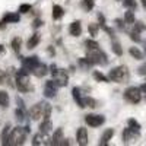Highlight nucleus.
Wrapping results in <instances>:
<instances>
[{"label":"nucleus","instance_id":"obj_1","mask_svg":"<svg viewBox=\"0 0 146 146\" xmlns=\"http://www.w3.org/2000/svg\"><path fill=\"white\" fill-rule=\"evenodd\" d=\"M51 114V105L48 102H38L29 110V115L32 120H48Z\"/></svg>","mask_w":146,"mask_h":146},{"label":"nucleus","instance_id":"obj_2","mask_svg":"<svg viewBox=\"0 0 146 146\" xmlns=\"http://www.w3.org/2000/svg\"><path fill=\"white\" fill-rule=\"evenodd\" d=\"M16 88L21 92H29V91L34 89L29 83V72L25 70L23 67L19 69L18 73H16Z\"/></svg>","mask_w":146,"mask_h":146},{"label":"nucleus","instance_id":"obj_3","mask_svg":"<svg viewBox=\"0 0 146 146\" xmlns=\"http://www.w3.org/2000/svg\"><path fill=\"white\" fill-rule=\"evenodd\" d=\"M27 135L28 131L25 130V127H16L12 130V133L9 135V139H7V145L9 146H21L25 143L27 140Z\"/></svg>","mask_w":146,"mask_h":146},{"label":"nucleus","instance_id":"obj_4","mask_svg":"<svg viewBox=\"0 0 146 146\" xmlns=\"http://www.w3.org/2000/svg\"><path fill=\"white\" fill-rule=\"evenodd\" d=\"M108 78L111 79L113 82H117V83H123L129 79V70L126 66H118L113 70H110L108 73Z\"/></svg>","mask_w":146,"mask_h":146},{"label":"nucleus","instance_id":"obj_5","mask_svg":"<svg viewBox=\"0 0 146 146\" xmlns=\"http://www.w3.org/2000/svg\"><path fill=\"white\" fill-rule=\"evenodd\" d=\"M88 51V58L94 64H101V66H105L108 63V58H107V54L100 50V48H95V50H86Z\"/></svg>","mask_w":146,"mask_h":146},{"label":"nucleus","instance_id":"obj_6","mask_svg":"<svg viewBox=\"0 0 146 146\" xmlns=\"http://www.w3.org/2000/svg\"><path fill=\"white\" fill-rule=\"evenodd\" d=\"M124 100L129 101L130 104H139L140 100H142V91H140V88L129 86L124 91Z\"/></svg>","mask_w":146,"mask_h":146},{"label":"nucleus","instance_id":"obj_7","mask_svg":"<svg viewBox=\"0 0 146 146\" xmlns=\"http://www.w3.org/2000/svg\"><path fill=\"white\" fill-rule=\"evenodd\" d=\"M40 66V60L36 56H32V57H25L22 60V67L28 70V72H34L36 67Z\"/></svg>","mask_w":146,"mask_h":146},{"label":"nucleus","instance_id":"obj_8","mask_svg":"<svg viewBox=\"0 0 146 146\" xmlns=\"http://www.w3.org/2000/svg\"><path fill=\"white\" fill-rule=\"evenodd\" d=\"M85 121H86V124L91 126V127H98L101 124H104L105 118L102 115H96V114H88L85 115Z\"/></svg>","mask_w":146,"mask_h":146},{"label":"nucleus","instance_id":"obj_9","mask_svg":"<svg viewBox=\"0 0 146 146\" xmlns=\"http://www.w3.org/2000/svg\"><path fill=\"white\" fill-rule=\"evenodd\" d=\"M57 88L58 85L56 83V80H48L47 85H45V89H44V95L47 96V98H54V96L57 95Z\"/></svg>","mask_w":146,"mask_h":146},{"label":"nucleus","instance_id":"obj_10","mask_svg":"<svg viewBox=\"0 0 146 146\" xmlns=\"http://www.w3.org/2000/svg\"><path fill=\"white\" fill-rule=\"evenodd\" d=\"M137 137H139V130H135L131 127L124 129V131H123V140H124V143H129L130 140H135Z\"/></svg>","mask_w":146,"mask_h":146},{"label":"nucleus","instance_id":"obj_11","mask_svg":"<svg viewBox=\"0 0 146 146\" xmlns=\"http://www.w3.org/2000/svg\"><path fill=\"white\" fill-rule=\"evenodd\" d=\"M76 139H78V143L80 146H86L88 145V131H86V129L80 127L76 133Z\"/></svg>","mask_w":146,"mask_h":146},{"label":"nucleus","instance_id":"obj_12","mask_svg":"<svg viewBox=\"0 0 146 146\" xmlns=\"http://www.w3.org/2000/svg\"><path fill=\"white\" fill-rule=\"evenodd\" d=\"M54 80L58 86H66L67 85V80H69V76L64 70H58V73L54 76Z\"/></svg>","mask_w":146,"mask_h":146},{"label":"nucleus","instance_id":"obj_13","mask_svg":"<svg viewBox=\"0 0 146 146\" xmlns=\"http://www.w3.org/2000/svg\"><path fill=\"white\" fill-rule=\"evenodd\" d=\"M69 34H70L72 36H79V35L82 34V25H80L79 21L70 23V27H69Z\"/></svg>","mask_w":146,"mask_h":146},{"label":"nucleus","instance_id":"obj_14","mask_svg":"<svg viewBox=\"0 0 146 146\" xmlns=\"http://www.w3.org/2000/svg\"><path fill=\"white\" fill-rule=\"evenodd\" d=\"M80 108H85V107H89V108H95L96 107V101L91 96H85V98H80V101L78 102Z\"/></svg>","mask_w":146,"mask_h":146},{"label":"nucleus","instance_id":"obj_15","mask_svg":"<svg viewBox=\"0 0 146 146\" xmlns=\"http://www.w3.org/2000/svg\"><path fill=\"white\" fill-rule=\"evenodd\" d=\"M113 136H114V129H107V130L104 131L102 137H101L100 145H101V146H107L108 140H111V137H113Z\"/></svg>","mask_w":146,"mask_h":146},{"label":"nucleus","instance_id":"obj_16","mask_svg":"<svg viewBox=\"0 0 146 146\" xmlns=\"http://www.w3.org/2000/svg\"><path fill=\"white\" fill-rule=\"evenodd\" d=\"M62 129H58V130H56V133L53 135V137L50 139V142H48V145H62V142H63V137H62Z\"/></svg>","mask_w":146,"mask_h":146},{"label":"nucleus","instance_id":"obj_17","mask_svg":"<svg viewBox=\"0 0 146 146\" xmlns=\"http://www.w3.org/2000/svg\"><path fill=\"white\" fill-rule=\"evenodd\" d=\"M21 18L18 13H6L2 19V23H12V22H19Z\"/></svg>","mask_w":146,"mask_h":146},{"label":"nucleus","instance_id":"obj_18","mask_svg":"<svg viewBox=\"0 0 146 146\" xmlns=\"http://www.w3.org/2000/svg\"><path fill=\"white\" fill-rule=\"evenodd\" d=\"M51 123H50V120H42V123L40 124V135H47L48 131L51 130Z\"/></svg>","mask_w":146,"mask_h":146},{"label":"nucleus","instance_id":"obj_19","mask_svg":"<svg viewBox=\"0 0 146 146\" xmlns=\"http://www.w3.org/2000/svg\"><path fill=\"white\" fill-rule=\"evenodd\" d=\"M32 73H34V75H35L36 78H42V76H45L47 73H48V70H47V66H45V64L40 63V66L36 67V69H35Z\"/></svg>","mask_w":146,"mask_h":146},{"label":"nucleus","instance_id":"obj_20","mask_svg":"<svg viewBox=\"0 0 146 146\" xmlns=\"http://www.w3.org/2000/svg\"><path fill=\"white\" fill-rule=\"evenodd\" d=\"M63 15H64L63 7H62V6H58V5H56V6L53 7V19H60Z\"/></svg>","mask_w":146,"mask_h":146},{"label":"nucleus","instance_id":"obj_21","mask_svg":"<svg viewBox=\"0 0 146 146\" xmlns=\"http://www.w3.org/2000/svg\"><path fill=\"white\" fill-rule=\"evenodd\" d=\"M38 42H40V35L34 34L31 38L28 40V48H29V50H31V48H35L36 45H38Z\"/></svg>","mask_w":146,"mask_h":146},{"label":"nucleus","instance_id":"obj_22","mask_svg":"<svg viewBox=\"0 0 146 146\" xmlns=\"http://www.w3.org/2000/svg\"><path fill=\"white\" fill-rule=\"evenodd\" d=\"M0 105L7 107L9 105V95L6 91H0Z\"/></svg>","mask_w":146,"mask_h":146},{"label":"nucleus","instance_id":"obj_23","mask_svg":"<svg viewBox=\"0 0 146 146\" xmlns=\"http://www.w3.org/2000/svg\"><path fill=\"white\" fill-rule=\"evenodd\" d=\"M129 53L135 57L136 60H142V58H143V53L139 50V48H136V47H131L130 50H129Z\"/></svg>","mask_w":146,"mask_h":146},{"label":"nucleus","instance_id":"obj_24","mask_svg":"<svg viewBox=\"0 0 146 146\" xmlns=\"http://www.w3.org/2000/svg\"><path fill=\"white\" fill-rule=\"evenodd\" d=\"M15 115H16V120L18 121H23L25 120V110H23V107H19V108H16V111H15Z\"/></svg>","mask_w":146,"mask_h":146},{"label":"nucleus","instance_id":"obj_25","mask_svg":"<svg viewBox=\"0 0 146 146\" xmlns=\"http://www.w3.org/2000/svg\"><path fill=\"white\" fill-rule=\"evenodd\" d=\"M21 44H22V40L19 38V36H16V38L12 40V48H13V51H15V53H19V50H21Z\"/></svg>","mask_w":146,"mask_h":146},{"label":"nucleus","instance_id":"obj_26","mask_svg":"<svg viewBox=\"0 0 146 146\" xmlns=\"http://www.w3.org/2000/svg\"><path fill=\"white\" fill-rule=\"evenodd\" d=\"M9 130H10V126L7 124L3 131H2V145H7V139H9Z\"/></svg>","mask_w":146,"mask_h":146},{"label":"nucleus","instance_id":"obj_27","mask_svg":"<svg viewBox=\"0 0 146 146\" xmlns=\"http://www.w3.org/2000/svg\"><path fill=\"white\" fill-rule=\"evenodd\" d=\"M85 45H86V50H95V48H100L98 42L94 40H86L85 41Z\"/></svg>","mask_w":146,"mask_h":146},{"label":"nucleus","instance_id":"obj_28","mask_svg":"<svg viewBox=\"0 0 146 146\" xmlns=\"http://www.w3.org/2000/svg\"><path fill=\"white\" fill-rule=\"evenodd\" d=\"M113 51H114L115 56H123V48H121V45L117 41L113 42Z\"/></svg>","mask_w":146,"mask_h":146},{"label":"nucleus","instance_id":"obj_29","mask_svg":"<svg viewBox=\"0 0 146 146\" xmlns=\"http://www.w3.org/2000/svg\"><path fill=\"white\" fill-rule=\"evenodd\" d=\"M124 22H126V23H135V13H133L131 10L126 12V15H124Z\"/></svg>","mask_w":146,"mask_h":146},{"label":"nucleus","instance_id":"obj_30","mask_svg":"<svg viewBox=\"0 0 146 146\" xmlns=\"http://www.w3.org/2000/svg\"><path fill=\"white\" fill-rule=\"evenodd\" d=\"M79 64H80L82 67H85V69H88V67H91L94 63L86 57V58H79Z\"/></svg>","mask_w":146,"mask_h":146},{"label":"nucleus","instance_id":"obj_31","mask_svg":"<svg viewBox=\"0 0 146 146\" xmlns=\"http://www.w3.org/2000/svg\"><path fill=\"white\" fill-rule=\"evenodd\" d=\"M94 78H95L96 80H100V82H108V79H110V78L104 76L101 72H94Z\"/></svg>","mask_w":146,"mask_h":146},{"label":"nucleus","instance_id":"obj_32","mask_svg":"<svg viewBox=\"0 0 146 146\" xmlns=\"http://www.w3.org/2000/svg\"><path fill=\"white\" fill-rule=\"evenodd\" d=\"M127 124H129V127H131V129H135V130H140V124L137 123V121H136L135 118H129V121H127Z\"/></svg>","mask_w":146,"mask_h":146},{"label":"nucleus","instance_id":"obj_33","mask_svg":"<svg viewBox=\"0 0 146 146\" xmlns=\"http://www.w3.org/2000/svg\"><path fill=\"white\" fill-rule=\"evenodd\" d=\"M129 35H130V40H133L135 42H139V41H140V36H139V32H137V31L133 29V31L129 32Z\"/></svg>","mask_w":146,"mask_h":146},{"label":"nucleus","instance_id":"obj_34","mask_svg":"<svg viewBox=\"0 0 146 146\" xmlns=\"http://www.w3.org/2000/svg\"><path fill=\"white\" fill-rule=\"evenodd\" d=\"M72 94H73V98H75V101H80V98H82V96H80V89L79 88H73L72 89Z\"/></svg>","mask_w":146,"mask_h":146},{"label":"nucleus","instance_id":"obj_35","mask_svg":"<svg viewBox=\"0 0 146 146\" xmlns=\"http://www.w3.org/2000/svg\"><path fill=\"white\" fill-rule=\"evenodd\" d=\"M82 6H83V9L91 10V9L94 7V0H83V2H82Z\"/></svg>","mask_w":146,"mask_h":146},{"label":"nucleus","instance_id":"obj_36","mask_svg":"<svg viewBox=\"0 0 146 146\" xmlns=\"http://www.w3.org/2000/svg\"><path fill=\"white\" fill-rule=\"evenodd\" d=\"M123 3H124V6H127L130 9H136V6H137L135 0H123Z\"/></svg>","mask_w":146,"mask_h":146},{"label":"nucleus","instance_id":"obj_37","mask_svg":"<svg viewBox=\"0 0 146 146\" xmlns=\"http://www.w3.org/2000/svg\"><path fill=\"white\" fill-rule=\"evenodd\" d=\"M9 80V75H6V73L3 70H0V85H3Z\"/></svg>","mask_w":146,"mask_h":146},{"label":"nucleus","instance_id":"obj_38","mask_svg":"<svg viewBox=\"0 0 146 146\" xmlns=\"http://www.w3.org/2000/svg\"><path fill=\"white\" fill-rule=\"evenodd\" d=\"M29 10H31V5H27V3L21 5V7H19V12H21V13H28Z\"/></svg>","mask_w":146,"mask_h":146},{"label":"nucleus","instance_id":"obj_39","mask_svg":"<svg viewBox=\"0 0 146 146\" xmlns=\"http://www.w3.org/2000/svg\"><path fill=\"white\" fill-rule=\"evenodd\" d=\"M137 73H139L140 76H143V78L146 79V63H143V64L137 69Z\"/></svg>","mask_w":146,"mask_h":146},{"label":"nucleus","instance_id":"obj_40","mask_svg":"<svg viewBox=\"0 0 146 146\" xmlns=\"http://www.w3.org/2000/svg\"><path fill=\"white\" fill-rule=\"evenodd\" d=\"M133 25H135V31H137V32H140V31H143V29L146 28L142 22H135Z\"/></svg>","mask_w":146,"mask_h":146},{"label":"nucleus","instance_id":"obj_41","mask_svg":"<svg viewBox=\"0 0 146 146\" xmlns=\"http://www.w3.org/2000/svg\"><path fill=\"white\" fill-rule=\"evenodd\" d=\"M96 29H98V28H96V25H94V23H92V25H89V31H91V34L94 36L96 35Z\"/></svg>","mask_w":146,"mask_h":146},{"label":"nucleus","instance_id":"obj_42","mask_svg":"<svg viewBox=\"0 0 146 146\" xmlns=\"http://www.w3.org/2000/svg\"><path fill=\"white\" fill-rule=\"evenodd\" d=\"M41 25H42V21H40V19H35L32 27H34V28H38V27H41Z\"/></svg>","mask_w":146,"mask_h":146},{"label":"nucleus","instance_id":"obj_43","mask_svg":"<svg viewBox=\"0 0 146 146\" xmlns=\"http://www.w3.org/2000/svg\"><path fill=\"white\" fill-rule=\"evenodd\" d=\"M41 142H40V136H35L34 137V140H32V145H40Z\"/></svg>","mask_w":146,"mask_h":146},{"label":"nucleus","instance_id":"obj_44","mask_svg":"<svg viewBox=\"0 0 146 146\" xmlns=\"http://www.w3.org/2000/svg\"><path fill=\"white\" fill-rule=\"evenodd\" d=\"M140 91H142V94L146 96V83H143L142 86H140Z\"/></svg>","mask_w":146,"mask_h":146},{"label":"nucleus","instance_id":"obj_45","mask_svg":"<svg viewBox=\"0 0 146 146\" xmlns=\"http://www.w3.org/2000/svg\"><path fill=\"white\" fill-rule=\"evenodd\" d=\"M142 5H143V7L146 9V0H142Z\"/></svg>","mask_w":146,"mask_h":146},{"label":"nucleus","instance_id":"obj_46","mask_svg":"<svg viewBox=\"0 0 146 146\" xmlns=\"http://www.w3.org/2000/svg\"><path fill=\"white\" fill-rule=\"evenodd\" d=\"M0 51H3V45H0Z\"/></svg>","mask_w":146,"mask_h":146},{"label":"nucleus","instance_id":"obj_47","mask_svg":"<svg viewBox=\"0 0 146 146\" xmlns=\"http://www.w3.org/2000/svg\"><path fill=\"white\" fill-rule=\"evenodd\" d=\"M145 53H146V45H145Z\"/></svg>","mask_w":146,"mask_h":146},{"label":"nucleus","instance_id":"obj_48","mask_svg":"<svg viewBox=\"0 0 146 146\" xmlns=\"http://www.w3.org/2000/svg\"><path fill=\"white\" fill-rule=\"evenodd\" d=\"M0 25H2V22H0Z\"/></svg>","mask_w":146,"mask_h":146}]
</instances>
